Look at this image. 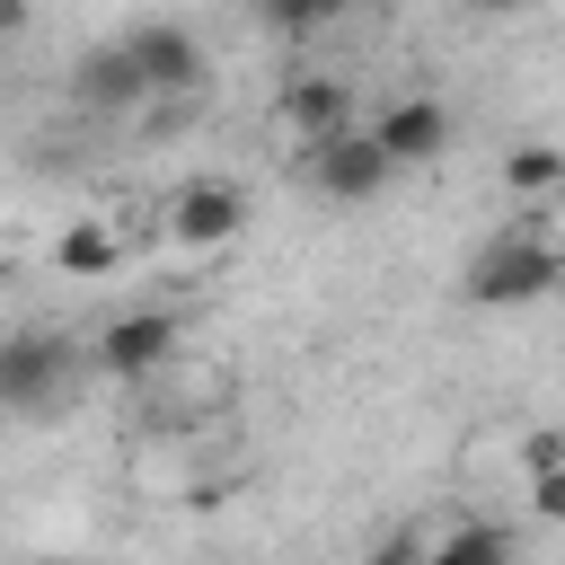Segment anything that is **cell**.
<instances>
[{"instance_id": "1", "label": "cell", "mask_w": 565, "mask_h": 565, "mask_svg": "<svg viewBox=\"0 0 565 565\" xmlns=\"http://www.w3.org/2000/svg\"><path fill=\"white\" fill-rule=\"evenodd\" d=\"M556 282H565V247L539 221H512L468 256V300L477 309H521V300H547Z\"/></svg>"}, {"instance_id": "2", "label": "cell", "mask_w": 565, "mask_h": 565, "mask_svg": "<svg viewBox=\"0 0 565 565\" xmlns=\"http://www.w3.org/2000/svg\"><path fill=\"white\" fill-rule=\"evenodd\" d=\"M159 221H168V238H177L185 256H221V247L247 238V185H230V177H185Z\"/></svg>"}, {"instance_id": "3", "label": "cell", "mask_w": 565, "mask_h": 565, "mask_svg": "<svg viewBox=\"0 0 565 565\" xmlns=\"http://www.w3.org/2000/svg\"><path fill=\"white\" fill-rule=\"evenodd\" d=\"M177 344H185L177 309H124V318H106V327H97V344H88V353H97V371H106V380H132V388H141V380H159V371L177 362Z\"/></svg>"}, {"instance_id": "4", "label": "cell", "mask_w": 565, "mask_h": 565, "mask_svg": "<svg viewBox=\"0 0 565 565\" xmlns=\"http://www.w3.org/2000/svg\"><path fill=\"white\" fill-rule=\"evenodd\" d=\"M309 159V185L327 194V203H371V194H388V150L371 141V124H344L335 141H318V150H300Z\"/></svg>"}, {"instance_id": "5", "label": "cell", "mask_w": 565, "mask_h": 565, "mask_svg": "<svg viewBox=\"0 0 565 565\" xmlns=\"http://www.w3.org/2000/svg\"><path fill=\"white\" fill-rule=\"evenodd\" d=\"M62 380H71V344H62V335H44V327L0 335V406H9V415L53 406V397H62Z\"/></svg>"}, {"instance_id": "6", "label": "cell", "mask_w": 565, "mask_h": 565, "mask_svg": "<svg viewBox=\"0 0 565 565\" xmlns=\"http://www.w3.org/2000/svg\"><path fill=\"white\" fill-rule=\"evenodd\" d=\"M344 124H353V88H344V79H327V71L282 79V97H274V132H282V141L318 150V141H335Z\"/></svg>"}, {"instance_id": "7", "label": "cell", "mask_w": 565, "mask_h": 565, "mask_svg": "<svg viewBox=\"0 0 565 565\" xmlns=\"http://www.w3.org/2000/svg\"><path fill=\"white\" fill-rule=\"evenodd\" d=\"M124 44H132V62H141V88H150V97H194V88H203V44H194V26H177V18H150V26H132Z\"/></svg>"}, {"instance_id": "8", "label": "cell", "mask_w": 565, "mask_h": 565, "mask_svg": "<svg viewBox=\"0 0 565 565\" xmlns=\"http://www.w3.org/2000/svg\"><path fill=\"white\" fill-rule=\"evenodd\" d=\"M371 141L388 150V168H424V159L450 150V106L441 97H397V106L371 115Z\"/></svg>"}, {"instance_id": "9", "label": "cell", "mask_w": 565, "mask_h": 565, "mask_svg": "<svg viewBox=\"0 0 565 565\" xmlns=\"http://www.w3.org/2000/svg\"><path fill=\"white\" fill-rule=\"evenodd\" d=\"M53 265L71 274V282H106L115 265H124V238H115V221H97V212H79L62 238H53Z\"/></svg>"}, {"instance_id": "10", "label": "cell", "mask_w": 565, "mask_h": 565, "mask_svg": "<svg viewBox=\"0 0 565 565\" xmlns=\"http://www.w3.org/2000/svg\"><path fill=\"white\" fill-rule=\"evenodd\" d=\"M512 556L521 547H512L503 521H450V530L424 539V565H512Z\"/></svg>"}, {"instance_id": "11", "label": "cell", "mask_w": 565, "mask_h": 565, "mask_svg": "<svg viewBox=\"0 0 565 565\" xmlns=\"http://www.w3.org/2000/svg\"><path fill=\"white\" fill-rule=\"evenodd\" d=\"M79 97H88V106H150L132 44H97V53L79 62Z\"/></svg>"}, {"instance_id": "12", "label": "cell", "mask_w": 565, "mask_h": 565, "mask_svg": "<svg viewBox=\"0 0 565 565\" xmlns=\"http://www.w3.org/2000/svg\"><path fill=\"white\" fill-rule=\"evenodd\" d=\"M503 194H512V203L565 194V141H512V150H503Z\"/></svg>"}, {"instance_id": "13", "label": "cell", "mask_w": 565, "mask_h": 565, "mask_svg": "<svg viewBox=\"0 0 565 565\" xmlns=\"http://www.w3.org/2000/svg\"><path fill=\"white\" fill-rule=\"evenodd\" d=\"M512 459H521V486H530V477H547V468H565V424H530Z\"/></svg>"}, {"instance_id": "14", "label": "cell", "mask_w": 565, "mask_h": 565, "mask_svg": "<svg viewBox=\"0 0 565 565\" xmlns=\"http://www.w3.org/2000/svg\"><path fill=\"white\" fill-rule=\"evenodd\" d=\"M521 494H530V521H565V468H547V477H530Z\"/></svg>"}, {"instance_id": "15", "label": "cell", "mask_w": 565, "mask_h": 565, "mask_svg": "<svg viewBox=\"0 0 565 565\" xmlns=\"http://www.w3.org/2000/svg\"><path fill=\"white\" fill-rule=\"evenodd\" d=\"M265 18H274L282 35H309V26H327V9H318V0H265Z\"/></svg>"}, {"instance_id": "16", "label": "cell", "mask_w": 565, "mask_h": 565, "mask_svg": "<svg viewBox=\"0 0 565 565\" xmlns=\"http://www.w3.org/2000/svg\"><path fill=\"white\" fill-rule=\"evenodd\" d=\"M362 565H424V530H388V539H380Z\"/></svg>"}, {"instance_id": "17", "label": "cell", "mask_w": 565, "mask_h": 565, "mask_svg": "<svg viewBox=\"0 0 565 565\" xmlns=\"http://www.w3.org/2000/svg\"><path fill=\"white\" fill-rule=\"evenodd\" d=\"M26 18H35L26 0H0V44H9V35H26Z\"/></svg>"}, {"instance_id": "18", "label": "cell", "mask_w": 565, "mask_h": 565, "mask_svg": "<svg viewBox=\"0 0 565 565\" xmlns=\"http://www.w3.org/2000/svg\"><path fill=\"white\" fill-rule=\"evenodd\" d=\"M468 9H486V18H512V9H530V0H468Z\"/></svg>"}, {"instance_id": "19", "label": "cell", "mask_w": 565, "mask_h": 565, "mask_svg": "<svg viewBox=\"0 0 565 565\" xmlns=\"http://www.w3.org/2000/svg\"><path fill=\"white\" fill-rule=\"evenodd\" d=\"M318 9H327V18H344V9H362V0H318Z\"/></svg>"}]
</instances>
